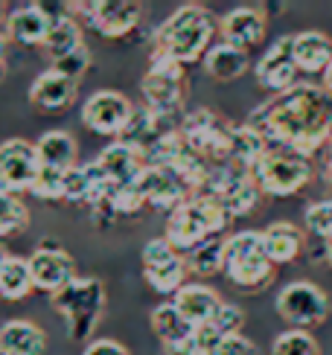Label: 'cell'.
<instances>
[{
    "instance_id": "6da1fadb",
    "label": "cell",
    "mask_w": 332,
    "mask_h": 355,
    "mask_svg": "<svg viewBox=\"0 0 332 355\" xmlns=\"http://www.w3.org/2000/svg\"><path fill=\"white\" fill-rule=\"evenodd\" d=\"M248 125L271 146H285L312 157L332 140V96L324 85H294L292 91L263 102L248 116Z\"/></svg>"
},
{
    "instance_id": "7a4b0ae2",
    "label": "cell",
    "mask_w": 332,
    "mask_h": 355,
    "mask_svg": "<svg viewBox=\"0 0 332 355\" xmlns=\"http://www.w3.org/2000/svg\"><path fill=\"white\" fill-rule=\"evenodd\" d=\"M216 15L201 3H184L166 18L152 35V58H166L181 67L204 58L216 35Z\"/></svg>"
},
{
    "instance_id": "3957f363",
    "label": "cell",
    "mask_w": 332,
    "mask_h": 355,
    "mask_svg": "<svg viewBox=\"0 0 332 355\" xmlns=\"http://www.w3.org/2000/svg\"><path fill=\"white\" fill-rule=\"evenodd\" d=\"M231 216L222 210L216 201L204 196H192L184 201L175 213L166 218V233L163 239L169 242L178 254H190L192 248H199L207 239H216L222 230H228Z\"/></svg>"
},
{
    "instance_id": "277c9868",
    "label": "cell",
    "mask_w": 332,
    "mask_h": 355,
    "mask_svg": "<svg viewBox=\"0 0 332 355\" xmlns=\"http://www.w3.org/2000/svg\"><path fill=\"white\" fill-rule=\"evenodd\" d=\"M50 306L65 320L70 341H88L102 320L105 286L97 277H76L62 291L50 294Z\"/></svg>"
},
{
    "instance_id": "5b68a950",
    "label": "cell",
    "mask_w": 332,
    "mask_h": 355,
    "mask_svg": "<svg viewBox=\"0 0 332 355\" xmlns=\"http://www.w3.org/2000/svg\"><path fill=\"white\" fill-rule=\"evenodd\" d=\"M277 265L268 259L263 230H239L224 245V274L233 286L260 291L274 279Z\"/></svg>"
},
{
    "instance_id": "8992f818",
    "label": "cell",
    "mask_w": 332,
    "mask_h": 355,
    "mask_svg": "<svg viewBox=\"0 0 332 355\" xmlns=\"http://www.w3.org/2000/svg\"><path fill=\"white\" fill-rule=\"evenodd\" d=\"M315 175L312 157L300 155L294 149H285V146H271L265 155L260 157V164L254 166V181L260 187V192L274 198H285L300 192Z\"/></svg>"
},
{
    "instance_id": "52a82bcc",
    "label": "cell",
    "mask_w": 332,
    "mask_h": 355,
    "mask_svg": "<svg viewBox=\"0 0 332 355\" xmlns=\"http://www.w3.org/2000/svg\"><path fill=\"white\" fill-rule=\"evenodd\" d=\"M233 131H236V125H231L228 120H222L216 111H207V108L192 111L181 120V137H184V143L210 169L231 164Z\"/></svg>"
},
{
    "instance_id": "ba28073f",
    "label": "cell",
    "mask_w": 332,
    "mask_h": 355,
    "mask_svg": "<svg viewBox=\"0 0 332 355\" xmlns=\"http://www.w3.org/2000/svg\"><path fill=\"white\" fill-rule=\"evenodd\" d=\"M195 196L216 201L231 218H236V216H248L263 192L254 181V172L239 169V166H213L204 187Z\"/></svg>"
},
{
    "instance_id": "9c48e42d",
    "label": "cell",
    "mask_w": 332,
    "mask_h": 355,
    "mask_svg": "<svg viewBox=\"0 0 332 355\" xmlns=\"http://www.w3.org/2000/svg\"><path fill=\"white\" fill-rule=\"evenodd\" d=\"M140 94H143V102L149 111L175 120L181 105H184V96H187L184 67L175 62H166V58H152V67L146 70V76L140 82Z\"/></svg>"
},
{
    "instance_id": "30bf717a",
    "label": "cell",
    "mask_w": 332,
    "mask_h": 355,
    "mask_svg": "<svg viewBox=\"0 0 332 355\" xmlns=\"http://www.w3.org/2000/svg\"><path fill=\"white\" fill-rule=\"evenodd\" d=\"M277 315L289 323L292 329L309 332V329L321 327V323L326 320L329 300L315 283L297 279V283H289L277 294Z\"/></svg>"
},
{
    "instance_id": "8fae6325",
    "label": "cell",
    "mask_w": 332,
    "mask_h": 355,
    "mask_svg": "<svg viewBox=\"0 0 332 355\" xmlns=\"http://www.w3.org/2000/svg\"><path fill=\"white\" fill-rule=\"evenodd\" d=\"M41 175V157L38 146L24 137H12L0 143V189L21 196L33 192Z\"/></svg>"
},
{
    "instance_id": "7c38bea8",
    "label": "cell",
    "mask_w": 332,
    "mask_h": 355,
    "mask_svg": "<svg viewBox=\"0 0 332 355\" xmlns=\"http://www.w3.org/2000/svg\"><path fill=\"white\" fill-rule=\"evenodd\" d=\"M143 277L158 294H178L184 288L187 257H181L163 236L149 239L143 248Z\"/></svg>"
},
{
    "instance_id": "4fadbf2b",
    "label": "cell",
    "mask_w": 332,
    "mask_h": 355,
    "mask_svg": "<svg viewBox=\"0 0 332 355\" xmlns=\"http://www.w3.org/2000/svg\"><path fill=\"white\" fill-rule=\"evenodd\" d=\"M131 116H134V105L119 91H97L82 105V123L105 137H123Z\"/></svg>"
},
{
    "instance_id": "5bb4252c",
    "label": "cell",
    "mask_w": 332,
    "mask_h": 355,
    "mask_svg": "<svg viewBox=\"0 0 332 355\" xmlns=\"http://www.w3.org/2000/svg\"><path fill=\"white\" fill-rule=\"evenodd\" d=\"M85 9L88 26H94L105 38H126L138 29L143 18V6L134 0H94V3H76Z\"/></svg>"
},
{
    "instance_id": "9a60e30c",
    "label": "cell",
    "mask_w": 332,
    "mask_h": 355,
    "mask_svg": "<svg viewBox=\"0 0 332 355\" xmlns=\"http://www.w3.org/2000/svg\"><path fill=\"white\" fill-rule=\"evenodd\" d=\"M138 189H140V196L149 207L166 210V213H175L181 204L195 196L184 178H181L178 172H172V169H166V166H149L140 178Z\"/></svg>"
},
{
    "instance_id": "2e32d148",
    "label": "cell",
    "mask_w": 332,
    "mask_h": 355,
    "mask_svg": "<svg viewBox=\"0 0 332 355\" xmlns=\"http://www.w3.org/2000/svg\"><path fill=\"white\" fill-rule=\"evenodd\" d=\"M256 82H260L263 87H268V91L277 94H285L292 91V87L297 85V64H294V53H292V35H283L280 41H274L271 47L265 50V55L256 62Z\"/></svg>"
},
{
    "instance_id": "e0dca14e",
    "label": "cell",
    "mask_w": 332,
    "mask_h": 355,
    "mask_svg": "<svg viewBox=\"0 0 332 355\" xmlns=\"http://www.w3.org/2000/svg\"><path fill=\"white\" fill-rule=\"evenodd\" d=\"M97 164L111 184H123V187H138L143 172L149 169L146 155L126 140H114L111 146H105Z\"/></svg>"
},
{
    "instance_id": "ac0fdd59",
    "label": "cell",
    "mask_w": 332,
    "mask_h": 355,
    "mask_svg": "<svg viewBox=\"0 0 332 355\" xmlns=\"http://www.w3.org/2000/svg\"><path fill=\"white\" fill-rule=\"evenodd\" d=\"M76 96H79V82L53 70V67L38 73L33 87H29V102L44 114L67 111L73 102H76Z\"/></svg>"
},
{
    "instance_id": "d6986e66",
    "label": "cell",
    "mask_w": 332,
    "mask_h": 355,
    "mask_svg": "<svg viewBox=\"0 0 332 355\" xmlns=\"http://www.w3.org/2000/svg\"><path fill=\"white\" fill-rule=\"evenodd\" d=\"M29 271H33L35 288L56 294L76 279V262H73L70 254H65L58 248H41L29 257Z\"/></svg>"
},
{
    "instance_id": "ffe728a7",
    "label": "cell",
    "mask_w": 332,
    "mask_h": 355,
    "mask_svg": "<svg viewBox=\"0 0 332 355\" xmlns=\"http://www.w3.org/2000/svg\"><path fill=\"white\" fill-rule=\"evenodd\" d=\"M265 26H268V18L260 6H236L219 21V33L224 44L248 53L251 47H256L263 41Z\"/></svg>"
},
{
    "instance_id": "44dd1931",
    "label": "cell",
    "mask_w": 332,
    "mask_h": 355,
    "mask_svg": "<svg viewBox=\"0 0 332 355\" xmlns=\"http://www.w3.org/2000/svg\"><path fill=\"white\" fill-rule=\"evenodd\" d=\"M50 26H53V18L41 9V3L18 6L6 15V38L21 44V47H44Z\"/></svg>"
},
{
    "instance_id": "7402d4cb",
    "label": "cell",
    "mask_w": 332,
    "mask_h": 355,
    "mask_svg": "<svg viewBox=\"0 0 332 355\" xmlns=\"http://www.w3.org/2000/svg\"><path fill=\"white\" fill-rule=\"evenodd\" d=\"M172 303H175V309L192 323L195 329L207 327V323H213L216 315L222 312V306H224V300L219 297V294H216L213 288L201 286V283L184 286V288H181L175 297H172Z\"/></svg>"
},
{
    "instance_id": "603a6c76",
    "label": "cell",
    "mask_w": 332,
    "mask_h": 355,
    "mask_svg": "<svg viewBox=\"0 0 332 355\" xmlns=\"http://www.w3.org/2000/svg\"><path fill=\"white\" fill-rule=\"evenodd\" d=\"M292 53L300 73H321L324 76L332 64V38L318 29H306V33L292 35Z\"/></svg>"
},
{
    "instance_id": "cb8c5ba5",
    "label": "cell",
    "mask_w": 332,
    "mask_h": 355,
    "mask_svg": "<svg viewBox=\"0 0 332 355\" xmlns=\"http://www.w3.org/2000/svg\"><path fill=\"white\" fill-rule=\"evenodd\" d=\"M47 335L33 320H9L0 327V355H44Z\"/></svg>"
},
{
    "instance_id": "d4e9b609",
    "label": "cell",
    "mask_w": 332,
    "mask_h": 355,
    "mask_svg": "<svg viewBox=\"0 0 332 355\" xmlns=\"http://www.w3.org/2000/svg\"><path fill=\"white\" fill-rule=\"evenodd\" d=\"M263 242H265V254L274 265H285V262H294L304 250L306 236L297 225L292 221H274L263 230Z\"/></svg>"
},
{
    "instance_id": "484cf974",
    "label": "cell",
    "mask_w": 332,
    "mask_h": 355,
    "mask_svg": "<svg viewBox=\"0 0 332 355\" xmlns=\"http://www.w3.org/2000/svg\"><path fill=\"white\" fill-rule=\"evenodd\" d=\"M152 329L163 347H175V344H184L190 338H195V327L175 309V303H160L152 309Z\"/></svg>"
},
{
    "instance_id": "4316f807",
    "label": "cell",
    "mask_w": 332,
    "mask_h": 355,
    "mask_svg": "<svg viewBox=\"0 0 332 355\" xmlns=\"http://www.w3.org/2000/svg\"><path fill=\"white\" fill-rule=\"evenodd\" d=\"M204 73L216 82H233L248 73V53L222 41L204 55Z\"/></svg>"
},
{
    "instance_id": "83f0119b",
    "label": "cell",
    "mask_w": 332,
    "mask_h": 355,
    "mask_svg": "<svg viewBox=\"0 0 332 355\" xmlns=\"http://www.w3.org/2000/svg\"><path fill=\"white\" fill-rule=\"evenodd\" d=\"M35 146H38L41 166L62 169V172L76 166V140L67 131H47Z\"/></svg>"
},
{
    "instance_id": "f1b7e54d",
    "label": "cell",
    "mask_w": 332,
    "mask_h": 355,
    "mask_svg": "<svg viewBox=\"0 0 332 355\" xmlns=\"http://www.w3.org/2000/svg\"><path fill=\"white\" fill-rule=\"evenodd\" d=\"M85 47V38H82V26L65 15V18H56L50 26V35L44 41V53H47L53 62H62V58L73 55L76 50Z\"/></svg>"
},
{
    "instance_id": "f546056e",
    "label": "cell",
    "mask_w": 332,
    "mask_h": 355,
    "mask_svg": "<svg viewBox=\"0 0 332 355\" xmlns=\"http://www.w3.org/2000/svg\"><path fill=\"white\" fill-rule=\"evenodd\" d=\"M35 288L33 271H29V259L12 257L6 268L0 271V297L3 300H24L29 291Z\"/></svg>"
},
{
    "instance_id": "4dcf8cb0",
    "label": "cell",
    "mask_w": 332,
    "mask_h": 355,
    "mask_svg": "<svg viewBox=\"0 0 332 355\" xmlns=\"http://www.w3.org/2000/svg\"><path fill=\"white\" fill-rule=\"evenodd\" d=\"M224 245L228 239H207L199 248H192L187 254V268L195 271L199 277H213L219 271H224Z\"/></svg>"
},
{
    "instance_id": "1f68e13d",
    "label": "cell",
    "mask_w": 332,
    "mask_h": 355,
    "mask_svg": "<svg viewBox=\"0 0 332 355\" xmlns=\"http://www.w3.org/2000/svg\"><path fill=\"white\" fill-rule=\"evenodd\" d=\"M26 225H29L26 204L18 196H12V192L0 189V236H15L26 230Z\"/></svg>"
},
{
    "instance_id": "d6a6232c",
    "label": "cell",
    "mask_w": 332,
    "mask_h": 355,
    "mask_svg": "<svg viewBox=\"0 0 332 355\" xmlns=\"http://www.w3.org/2000/svg\"><path fill=\"white\" fill-rule=\"evenodd\" d=\"M271 355H321V347L304 329H285L283 335L274 338Z\"/></svg>"
},
{
    "instance_id": "836d02e7",
    "label": "cell",
    "mask_w": 332,
    "mask_h": 355,
    "mask_svg": "<svg viewBox=\"0 0 332 355\" xmlns=\"http://www.w3.org/2000/svg\"><path fill=\"white\" fill-rule=\"evenodd\" d=\"M33 196H38L44 201H65V172L41 166V175L33 187Z\"/></svg>"
},
{
    "instance_id": "e575fe53",
    "label": "cell",
    "mask_w": 332,
    "mask_h": 355,
    "mask_svg": "<svg viewBox=\"0 0 332 355\" xmlns=\"http://www.w3.org/2000/svg\"><path fill=\"white\" fill-rule=\"evenodd\" d=\"M306 230L332 242V201H315L306 207Z\"/></svg>"
},
{
    "instance_id": "d590c367",
    "label": "cell",
    "mask_w": 332,
    "mask_h": 355,
    "mask_svg": "<svg viewBox=\"0 0 332 355\" xmlns=\"http://www.w3.org/2000/svg\"><path fill=\"white\" fill-rule=\"evenodd\" d=\"M242 323H245L242 309L233 306V303H224L222 312H219L216 320H213V327H216L224 338H231V335H242Z\"/></svg>"
},
{
    "instance_id": "8d00e7d4",
    "label": "cell",
    "mask_w": 332,
    "mask_h": 355,
    "mask_svg": "<svg viewBox=\"0 0 332 355\" xmlns=\"http://www.w3.org/2000/svg\"><path fill=\"white\" fill-rule=\"evenodd\" d=\"M90 67V50H88V44L82 50H76L73 55H67V58H62V62H53V70H58V73H65V76H70V79H82L85 76V70Z\"/></svg>"
},
{
    "instance_id": "74e56055",
    "label": "cell",
    "mask_w": 332,
    "mask_h": 355,
    "mask_svg": "<svg viewBox=\"0 0 332 355\" xmlns=\"http://www.w3.org/2000/svg\"><path fill=\"white\" fill-rule=\"evenodd\" d=\"M207 355H256V347H254L251 338H245V335H231V338H224V341L213 352H207Z\"/></svg>"
},
{
    "instance_id": "f35d334b",
    "label": "cell",
    "mask_w": 332,
    "mask_h": 355,
    "mask_svg": "<svg viewBox=\"0 0 332 355\" xmlns=\"http://www.w3.org/2000/svg\"><path fill=\"white\" fill-rule=\"evenodd\" d=\"M82 355H131L119 341H111V338H99V341H90Z\"/></svg>"
},
{
    "instance_id": "ab89813d",
    "label": "cell",
    "mask_w": 332,
    "mask_h": 355,
    "mask_svg": "<svg viewBox=\"0 0 332 355\" xmlns=\"http://www.w3.org/2000/svg\"><path fill=\"white\" fill-rule=\"evenodd\" d=\"M324 91L332 96V64L326 67V73H324Z\"/></svg>"
},
{
    "instance_id": "60d3db41",
    "label": "cell",
    "mask_w": 332,
    "mask_h": 355,
    "mask_svg": "<svg viewBox=\"0 0 332 355\" xmlns=\"http://www.w3.org/2000/svg\"><path fill=\"white\" fill-rule=\"evenodd\" d=\"M6 47H9V38H6V33H0V62L6 58Z\"/></svg>"
},
{
    "instance_id": "b9f144b4",
    "label": "cell",
    "mask_w": 332,
    "mask_h": 355,
    "mask_svg": "<svg viewBox=\"0 0 332 355\" xmlns=\"http://www.w3.org/2000/svg\"><path fill=\"white\" fill-rule=\"evenodd\" d=\"M9 259H12V257H9V250H6L3 245H0V271L6 268V262H9Z\"/></svg>"
},
{
    "instance_id": "7bdbcfd3",
    "label": "cell",
    "mask_w": 332,
    "mask_h": 355,
    "mask_svg": "<svg viewBox=\"0 0 332 355\" xmlns=\"http://www.w3.org/2000/svg\"><path fill=\"white\" fill-rule=\"evenodd\" d=\"M6 79V62H0V82Z\"/></svg>"
},
{
    "instance_id": "ee69618b",
    "label": "cell",
    "mask_w": 332,
    "mask_h": 355,
    "mask_svg": "<svg viewBox=\"0 0 332 355\" xmlns=\"http://www.w3.org/2000/svg\"><path fill=\"white\" fill-rule=\"evenodd\" d=\"M326 259H329V265H332V242H329V248H326Z\"/></svg>"
},
{
    "instance_id": "f6af8a7d",
    "label": "cell",
    "mask_w": 332,
    "mask_h": 355,
    "mask_svg": "<svg viewBox=\"0 0 332 355\" xmlns=\"http://www.w3.org/2000/svg\"><path fill=\"white\" fill-rule=\"evenodd\" d=\"M0 18H3V3H0Z\"/></svg>"
}]
</instances>
